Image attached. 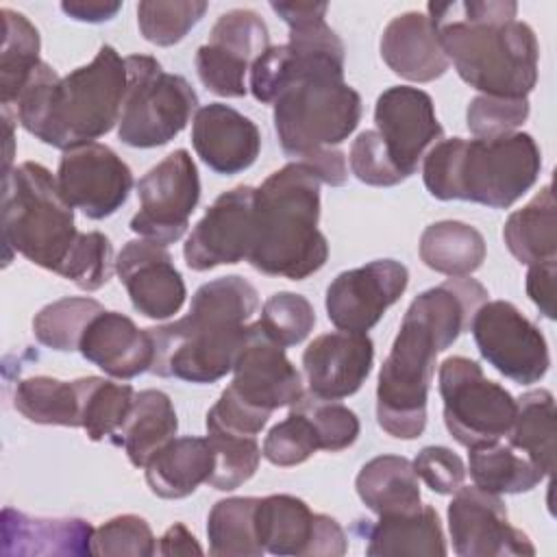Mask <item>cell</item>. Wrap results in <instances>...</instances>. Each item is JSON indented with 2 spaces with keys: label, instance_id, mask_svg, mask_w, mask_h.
Returning <instances> with one entry per match:
<instances>
[{
  "label": "cell",
  "instance_id": "1",
  "mask_svg": "<svg viewBox=\"0 0 557 557\" xmlns=\"http://www.w3.org/2000/svg\"><path fill=\"white\" fill-rule=\"evenodd\" d=\"M487 296L476 278L450 276L411 300L376 383V422L387 435L416 440L424 433L435 359L470 331Z\"/></svg>",
  "mask_w": 557,
  "mask_h": 557
},
{
  "label": "cell",
  "instance_id": "2",
  "mask_svg": "<svg viewBox=\"0 0 557 557\" xmlns=\"http://www.w3.org/2000/svg\"><path fill=\"white\" fill-rule=\"evenodd\" d=\"M426 11L463 83L496 98H527L533 91L540 46L533 28L516 20V2H429Z\"/></svg>",
  "mask_w": 557,
  "mask_h": 557
},
{
  "label": "cell",
  "instance_id": "3",
  "mask_svg": "<svg viewBox=\"0 0 557 557\" xmlns=\"http://www.w3.org/2000/svg\"><path fill=\"white\" fill-rule=\"evenodd\" d=\"M126 61L113 46H100L91 63L59 76L46 61L7 111L39 141L72 150L107 135L122 115Z\"/></svg>",
  "mask_w": 557,
  "mask_h": 557
},
{
  "label": "cell",
  "instance_id": "4",
  "mask_svg": "<svg viewBox=\"0 0 557 557\" xmlns=\"http://www.w3.org/2000/svg\"><path fill=\"white\" fill-rule=\"evenodd\" d=\"M257 309L259 294L239 274L200 285L185 318L148 329L154 344L150 372L187 383L220 381L233 370Z\"/></svg>",
  "mask_w": 557,
  "mask_h": 557
},
{
  "label": "cell",
  "instance_id": "5",
  "mask_svg": "<svg viewBox=\"0 0 557 557\" xmlns=\"http://www.w3.org/2000/svg\"><path fill=\"white\" fill-rule=\"evenodd\" d=\"M542 154L529 133L440 139L422 159V181L437 200L507 209L537 181Z\"/></svg>",
  "mask_w": 557,
  "mask_h": 557
},
{
  "label": "cell",
  "instance_id": "6",
  "mask_svg": "<svg viewBox=\"0 0 557 557\" xmlns=\"http://www.w3.org/2000/svg\"><path fill=\"white\" fill-rule=\"evenodd\" d=\"M320 181L298 161L272 172L255 194V244L248 263L268 276L302 281L329 259L318 231Z\"/></svg>",
  "mask_w": 557,
  "mask_h": 557
},
{
  "label": "cell",
  "instance_id": "7",
  "mask_svg": "<svg viewBox=\"0 0 557 557\" xmlns=\"http://www.w3.org/2000/svg\"><path fill=\"white\" fill-rule=\"evenodd\" d=\"M272 107L281 150L298 163L337 148L361 120V96L344 83L339 63H322L298 74Z\"/></svg>",
  "mask_w": 557,
  "mask_h": 557
},
{
  "label": "cell",
  "instance_id": "8",
  "mask_svg": "<svg viewBox=\"0 0 557 557\" xmlns=\"http://www.w3.org/2000/svg\"><path fill=\"white\" fill-rule=\"evenodd\" d=\"M78 235L74 207L46 165L24 161L4 174L2 242L7 252L15 250L30 263L59 274Z\"/></svg>",
  "mask_w": 557,
  "mask_h": 557
},
{
  "label": "cell",
  "instance_id": "9",
  "mask_svg": "<svg viewBox=\"0 0 557 557\" xmlns=\"http://www.w3.org/2000/svg\"><path fill=\"white\" fill-rule=\"evenodd\" d=\"M302 394L300 372L257 320L248 324L233 363L231 385L207 411V431L257 437L272 411L292 407Z\"/></svg>",
  "mask_w": 557,
  "mask_h": 557
},
{
  "label": "cell",
  "instance_id": "10",
  "mask_svg": "<svg viewBox=\"0 0 557 557\" xmlns=\"http://www.w3.org/2000/svg\"><path fill=\"white\" fill-rule=\"evenodd\" d=\"M126 61V96L117 122V137L131 148H157L172 141L198 111V94L178 74L163 72L148 54Z\"/></svg>",
  "mask_w": 557,
  "mask_h": 557
},
{
  "label": "cell",
  "instance_id": "11",
  "mask_svg": "<svg viewBox=\"0 0 557 557\" xmlns=\"http://www.w3.org/2000/svg\"><path fill=\"white\" fill-rule=\"evenodd\" d=\"M440 396L444 424L457 444L479 448L500 442L513 424L516 398L496 381H490L479 361L455 355L440 363Z\"/></svg>",
  "mask_w": 557,
  "mask_h": 557
},
{
  "label": "cell",
  "instance_id": "12",
  "mask_svg": "<svg viewBox=\"0 0 557 557\" xmlns=\"http://www.w3.org/2000/svg\"><path fill=\"white\" fill-rule=\"evenodd\" d=\"M137 196L141 207L131 220V231L163 246L178 242L200 200V178L191 154L185 148L170 152L139 178Z\"/></svg>",
  "mask_w": 557,
  "mask_h": 557
},
{
  "label": "cell",
  "instance_id": "13",
  "mask_svg": "<svg viewBox=\"0 0 557 557\" xmlns=\"http://www.w3.org/2000/svg\"><path fill=\"white\" fill-rule=\"evenodd\" d=\"M470 331L481 357L505 379L531 385L544 379L550 366L548 344L542 331L507 300H485Z\"/></svg>",
  "mask_w": 557,
  "mask_h": 557
},
{
  "label": "cell",
  "instance_id": "14",
  "mask_svg": "<svg viewBox=\"0 0 557 557\" xmlns=\"http://www.w3.org/2000/svg\"><path fill=\"white\" fill-rule=\"evenodd\" d=\"M270 48V33L259 13L231 9L218 17L209 41L196 50L200 83L215 96H246V72Z\"/></svg>",
  "mask_w": 557,
  "mask_h": 557
},
{
  "label": "cell",
  "instance_id": "15",
  "mask_svg": "<svg viewBox=\"0 0 557 557\" xmlns=\"http://www.w3.org/2000/svg\"><path fill=\"white\" fill-rule=\"evenodd\" d=\"M255 531L263 550L278 557H342L348 548V537L335 518L313 513L292 494L259 498Z\"/></svg>",
  "mask_w": 557,
  "mask_h": 557
},
{
  "label": "cell",
  "instance_id": "16",
  "mask_svg": "<svg viewBox=\"0 0 557 557\" xmlns=\"http://www.w3.org/2000/svg\"><path fill=\"white\" fill-rule=\"evenodd\" d=\"M448 531L459 557H531L529 535L509 524L507 507L498 494L476 485H461L448 503Z\"/></svg>",
  "mask_w": 557,
  "mask_h": 557
},
{
  "label": "cell",
  "instance_id": "17",
  "mask_svg": "<svg viewBox=\"0 0 557 557\" xmlns=\"http://www.w3.org/2000/svg\"><path fill=\"white\" fill-rule=\"evenodd\" d=\"M255 187L237 185L213 200L185 239L183 257L189 270L207 272L248 261L255 244Z\"/></svg>",
  "mask_w": 557,
  "mask_h": 557
},
{
  "label": "cell",
  "instance_id": "18",
  "mask_svg": "<svg viewBox=\"0 0 557 557\" xmlns=\"http://www.w3.org/2000/svg\"><path fill=\"white\" fill-rule=\"evenodd\" d=\"M374 124L387 159L403 178L418 172L429 148L444 135L433 98L409 85L387 87L376 98Z\"/></svg>",
  "mask_w": 557,
  "mask_h": 557
},
{
  "label": "cell",
  "instance_id": "19",
  "mask_svg": "<svg viewBox=\"0 0 557 557\" xmlns=\"http://www.w3.org/2000/svg\"><path fill=\"white\" fill-rule=\"evenodd\" d=\"M57 183L65 200L81 209L85 218L104 220L122 209L135 181L131 168L113 148L91 141L63 152Z\"/></svg>",
  "mask_w": 557,
  "mask_h": 557
},
{
  "label": "cell",
  "instance_id": "20",
  "mask_svg": "<svg viewBox=\"0 0 557 557\" xmlns=\"http://www.w3.org/2000/svg\"><path fill=\"white\" fill-rule=\"evenodd\" d=\"M409 270L396 259H374L339 272L326 287V315L348 333H368L405 294Z\"/></svg>",
  "mask_w": 557,
  "mask_h": 557
},
{
  "label": "cell",
  "instance_id": "21",
  "mask_svg": "<svg viewBox=\"0 0 557 557\" xmlns=\"http://www.w3.org/2000/svg\"><path fill=\"white\" fill-rule=\"evenodd\" d=\"M115 272L135 311L150 320H168L185 305V281L163 244L144 237L126 242L115 257Z\"/></svg>",
  "mask_w": 557,
  "mask_h": 557
},
{
  "label": "cell",
  "instance_id": "22",
  "mask_svg": "<svg viewBox=\"0 0 557 557\" xmlns=\"http://www.w3.org/2000/svg\"><path fill=\"white\" fill-rule=\"evenodd\" d=\"M374 344L368 333L331 331L318 335L302 352L309 394L324 400L352 396L368 379Z\"/></svg>",
  "mask_w": 557,
  "mask_h": 557
},
{
  "label": "cell",
  "instance_id": "23",
  "mask_svg": "<svg viewBox=\"0 0 557 557\" xmlns=\"http://www.w3.org/2000/svg\"><path fill=\"white\" fill-rule=\"evenodd\" d=\"M191 146L215 174L233 176L248 170L261 152L257 124L224 102L200 107L191 124Z\"/></svg>",
  "mask_w": 557,
  "mask_h": 557
},
{
  "label": "cell",
  "instance_id": "24",
  "mask_svg": "<svg viewBox=\"0 0 557 557\" xmlns=\"http://www.w3.org/2000/svg\"><path fill=\"white\" fill-rule=\"evenodd\" d=\"M78 352L113 379H135L150 372L154 344L148 329L117 311H100L87 324Z\"/></svg>",
  "mask_w": 557,
  "mask_h": 557
},
{
  "label": "cell",
  "instance_id": "25",
  "mask_svg": "<svg viewBox=\"0 0 557 557\" xmlns=\"http://www.w3.org/2000/svg\"><path fill=\"white\" fill-rule=\"evenodd\" d=\"M379 48L387 67L413 83H431L450 67L435 26L418 11L396 15L385 26Z\"/></svg>",
  "mask_w": 557,
  "mask_h": 557
},
{
  "label": "cell",
  "instance_id": "26",
  "mask_svg": "<svg viewBox=\"0 0 557 557\" xmlns=\"http://www.w3.org/2000/svg\"><path fill=\"white\" fill-rule=\"evenodd\" d=\"M94 527L83 518H33L2 509V555H91Z\"/></svg>",
  "mask_w": 557,
  "mask_h": 557
},
{
  "label": "cell",
  "instance_id": "27",
  "mask_svg": "<svg viewBox=\"0 0 557 557\" xmlns=\"http://www.w3.org/2000/svg\"><path fill=\"white\" fill-rule=\"evenodd\" d=\"M215 466V455L207 437H174L146 461V483L150 492L165 500L187 498L200 483H207Z\"/></svg>",
  "mask_w": 557,
  "mask_h": 557
},
{
  "label": "cell",
  "instance_id": "28",
  "mask_svg": "<svg viewBox=\"0 0 557 557\" xmlns=\"http://www.w3.org/2000/svg\"><path fill=\"white\" fill-rule=\"evenodd\" d=\"M366 555L392 557V555H446V540L435 507L422 505L409 513L379 516L374 524H366Z\"/></svg>",
  "mask_w": 557,
  "mask_h": 557
},
{
  "label": "cell",
  "instance_id": "29",
  "mask_svg": "<svg viewBox=\"0 0 557 557\" xmlns=\"http://www.w3.org/2000/svg\"><path fill=\"white\" fill-rule=\"evenodd\" d=\"M355 487L361 503L376 516L409 513L422 507L413 463L400 455H379L363 463Z\"/></svg>",
  "mask_w": 557,
  "mask_h": 557
},
{
  "label": "cell",
  "instance_id": "30",
  "mask_svg": "<svg viewBox=\"0 0 557 557\" xmlns=\"http://www.w3.org/2000/svg\"><path fill=\"white\" fill-rule=\"evenodd\" d=\"M176 431L178 418L170 396L161 389H141L113 444L124 448L135 468H144L163 444L174 440Z\"/></svg>",
  "mask_w": 557,
  "mask_h": 557
},
{
  "label": "cell",
  "instance_id": "31",
  "mask_svg": "<svg viewBox=\"0 0 557 557\" xmlns=\"http://www.w3.org/2000/svg\"><path fill=\"white\" fill-rule=\"evenodd\" d=\"M555 207L553 187L548 183L522 209L507 218L503 226V239L520 263L533 265L557 259Z\"/></svg>",
  "mask_w": 557,
  "mask_h": 557
},
{
  "label": "cell",
  "instance_id": "32",
  "mask_svg": "<svg viewBox=\"0 0 557 557\" xmlns=\"http://www.w3.org/2000/svg\"><path fill=\"white\" fill-rule=\"evenodd\" d=\"M418 252L422 263L440 274L470 276L485 261V239L466 222L442 220L422 231Z\"/></svg>",
  "mask_w": 557,
  "mask_h": 557
},
{
  "label": "cell",
  "instance_id": "33",
  "mask_svg": "<svg viewBox=\"0 0 557 557\" xmlns=\"http://www.w3.org/2000/svg\"><path fill=\"white\" fill-rule=\"evenodd\" d=\"M513 450L544 474L555 468V398L548 389H529L516 400V418L505 435Z\"/></svg>",
  "mask_w": 557,
  "mask_h": 557
},
{
  "label": "cell",
  "instance_id": "34",
  "mask_svg": "<svg viewBox=\"0 0 557 557\" xmlns=\"http://www.w3.org/2000/svg\"><path fill=\"white\" fill-rule=\"evenodd\" d=\"M2 52H0V102L11 109L39 67V30L13 9H2Z\"/></svg>",
  "mask_w": 557,
  "mask_h": 557
},
{
  "label": "cell",
  "instance_id": "35",
  "mask_svg": "<svg viewBox=\"0 0 557 557\" xmlns=\"http://www.w3.org/2000/svg\"><path fill=\"white\" fill-rule=\"evenodd\" d=\"M81 429L91 442H100L120 433L135 400V389L128 383H113L102 376L76 379Z\"/></svg>",
  "mask_w": 557,
  "mask_h": 557
},
{
  "label": "cell",
  "instance_id": "36",
  "mask_svg": "<svg viewBox=\"0 0 557 557\" xmlns=\"http://www.w3.org/2000/svg\"><path fill=\"white\" fill-rule=\"evenodd\" d=\"M468 470L476 487L492 494H522L537 487L544 474L509 444H487L470 448Z\"/></svg>",
  "mask_w": 557,
  "mask_h": 557
},
{
  "label": "cell",
  "instance_id": "37",
  "mask_svg": "<svg viewBox=\"0 0 557 557\" xmlns=\"http://www.w3.org/2000/svg\"><path fill=\"white\" fill-rule=\"evenodd\" d=\"M257 496L218 500L207 518L209 553L215 557H261L265 550L255 531Z\"/></svg>",
  "mask_w": 557,
  "mask_h": 557
},
{
  "label": "cell",
  "instance_id": "38",
  "mask_svg": "<svg viewBox=\"0 0 557 557\" xmlns=\"http://www.w3.org/2000/svg\"><path fill=\"white\" fill-rule=\"evenodd\" d=\"M13 407L35 424L81 426V405L74 381L52 376L22 379L13 392Z\"/></svg>",
  "mask_w": 557,
  "mask_h": 557
},
{
  "label": "cell",
  "instance_id": "39",
  "mask_svg": "<svg viewBox=\"0 0 557 557\" xmlns=\"http://www.w3.org/2000/svg\"><path fill=\"white\" fill-rule=\"evenodd\" d=\"M100 311H104V307L87 296H67L54 300L33 318L35 339L41 346L59 352L78 350L87 324Z\"/></svg>",
  "mask_w": 557,
  "mask_h": 557
},
{
  "label": "cell",
  "instance_id": "40",
  "mask_svg": "<svg viewBox=\"0 0 557 557\" xmlns=\"http://www.w3.org/2000/svg\"><path fill=\"white\" fill-rule=\"evenodd\" d=\"M207 440L215 455V466L207 481L213 490L231 492L252 479L261 461L257 437L226 431H207Z\"/></svg>",
  "mask_w": 557,
  "mask_h": 557
},
{
  "label": "cell",
  "instance_id": "41",
  "mask_svg": "<svg viewBox=\"0 0 557 557\" xmlns=\"http://www.w3.org/2000/svg\"><path fill=\"white\" fill-rule=\"evenodd\" d=\"M207 7L198 0H144L137 4L139 33L154 46H174L200 22Z\"/></svg>",
  "mask_w": 557,
  "mask_h": 557
},
{
  "label": "cell",
  "instance_id": "42",
  "mask_svg": "<svg viewBox=\"0 0 557 557\" xmlns=\"http://www.w3.org/2000/svg\"><path fill=\"white\" fill-rule=\"evenodd\" d=\"M115 272L113 246L100 231L81 233L59 276L72 281L83 292H96L109 283Z\"/></svg>",
  "mask_w": 557,
  "mask_h": 557
},
{
  "label": "cell",
  "instance_id": "43",
  "mask_svg": "<svg viewBox=\"0 0 557 557\" xmlns=\"http://www.w3.org/2000/svg\"><path fill=\"white\" fill-rule=\"evenodd\" d=\"M259 324L268 337L287 348L307 339L315 326V311L302 294L276 292L263 302Z\"/></svg>",
  "mask_w": 557,
  "mask_h": 557
},
{
  "label": "cell",
  "instance_id": "44",
  "mask_svg": "<svg viewBox=\"0 0 557 557\" xmlns=\"http://www.w3.org/2000/svg\"><path fill=\"white\" fill-rule=\"evenodd\" d=\"M292 407L305 413L313 424L320 440V450L337 453L352 446L359 437L361 426L357 413L337 400H324L313 394H302Z\"/></svg>",
  "mask_w": 557,
  "mask_h": 557
},
{
  "label": "cell",
  "instance_id": "45",
  "mask_svg": "<svg viewBox=\"0 0 557 557\" xmlns=\"http://www.w3.org/2000/svg\"><path fill=\"white\" fill-rule=\"evenodd\" d=\"M154 553L157 537L141 516L122 513L94 529L91 555L150 557Z\"/></svg>",
  "mask_w": 557,
  "mask_h": 557
},
{
  "label": "cell",
  "instance_id": "46",
  "mask_svg": "<svg viewBox=\"0 0 557 557\" xmlns=\"http://www.w3.org/2000/svg\"><path fill=\"white\" fill-rule=\"evenodd\" d=\"M315 450H320V440L305 413L289 407L285 420L274 424L263 440L261 455L281 468L305 463Z\"/></svg>",
  "mask_w": 557,
  "mask_h": 557
},
{
  "label": "cell",
  "instance_id": "47",
  "mask_svg": "<svg viewBox=\"0 0 557 557\" xmlns=\"http://www.w3.org/2000/svg\"><path fill=\"white\" fill-rule=\"evenodd\" d=\"M529 117L527 98H496L474 96L466 109V124L474 137H500L516 133V128Z\"/></svg>",
  "mask_w": 557,
  "mask_h": 557
},
{
  "label": "cell",
  "instance_id": "48",
  "mask_svg": "<svg viewBox=\"0 0 557 557\" xmlns=\"http://www.w3.org/2000/svg\"><path fill=\"white\" fill-rule=\"evenodd\" d=\"M348 163L350 172L366 185L394 187L405 181L387 159L376 131H363L357 135V139L350 146Z\"/></svg>",
  "mask_w": 557,
  "mask_h": 557
},
{
  "label": "cell",
  "instance_id": "49",
  "mask_svg": "<svg viewBox=\"0 0 557 557\" xmlns=\"http://www.w3.org/2000/svg\"><path fill=\"white\" fill-rule=\"evenodd\" d=\"M411 463L418 479L437 494H455L468 472L463 459L446 446H424Z\"/></svg>",
  "mask_w": 557,
  "mask_h": 557
},
{
  "label": "cell",
  "instance_id": "50",
  "mask_svg": "<svg viewBox=\"0 0 557 557\" xmlns=\"http://www.w3.org/2000/svg\"><path fill=\"white\" fill-rule=\"evenodd\" d=\"M555 261L557 259L533 263L527 272V294L548 320L555 318Z\"/></svg>",
  "mask_w": 557,
  "mask_h": 557
},
{
  "label": "cell",
  "instance_id": "51",
  "mask_svg": "<svg viewBox=\"0 0 557 557\" xmlns=\"http://www.w3.org/2000/svg\"><path fill=\"white\" fill-rule=\"evenodd\" d=\"M122 9V2H102V0H70L61 2V11L78 22H107L115 17V13Z\"/></svg>",
  "mask_w": 557,
  "mask_h": 557
},
{
  "label": "cell",
  "instance_id": "52",
  "mask_svg": "<svg viewBox=\"0 0 557 557\" xmlns=\"http://www.w3.org/2000/svg\"><path fill=\"white\" fill-rule=\"evenodd\" d=\"M159 555H200L202 548L196 542V537L187 531L185 524L174 522L161 537H159V546H157Z\"/></svg>",
  "mask_w": 557,
  "mask_h": 557
}]
</instances>
